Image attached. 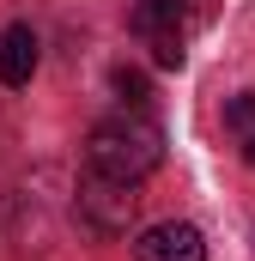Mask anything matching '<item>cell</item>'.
I'll return each instance as SVG.
<instances>
[{
    "label": "cell",
    "instance_id": "cell-6",
    "mask_svg": "<svg viewBox=\"0 0 255 261\" xmlns=\"http://www.w3.org/2000/svg\"><path fill=\"white\" fill-rule=\"evenodd\" d=\"M110 85H116V97H122L128 110H140V103L152 97V85H146V73H140V67H116V73H110Z\"/></svg>",
    "mask_w": 255,
    "mask_h": 261
},
{
    "label": "cell",
    "instance_id": "cell-8",
    "mask_svg": "<svg viewBox=\"0 0 255 261\" xmlns=\"http://www.w3.org/2000/svg\"><path fill=\"white\" fill-rule=\"evenodd\" d=\"M183 55H189V37H158L152 43V61L158 67H183Z\"/></svg>",
    "mask_w": 255,
    "mask_h": 261
},
{
    "label": "cell",
    "instance_id": "cell-2",
    "mask_svg": "<svg viewBox=\"0 0 255 261\" xmlns=\"http://www.w3.org/2000/svg\"><path fill=\"white\" fill-rule=\"evenodd\" d=\"M140 182H116V176H85L79 182V219H85V231L91 237H128V225H134V206H140V195H134Z\"/></svg>",
    "mask_w": 255,
    "mask_h": 261
},
{
    "label": "cell",
    "instance_id": "cell-7",
    "mask_svg": "<svg viewBox=\"0 0 255 261\" xmlns=\"http://www.w3.org/2000/svg\"><path fill=\"white\" fill-rule=\"evenodd\" d=\"M225 128L237 134V140H249V134H255V91H237V97L225 103Z\"/></svg>",
    "mask_w": 255,
    "mask_h": 261
},
{
    "label": "cell",
    "instance_id": "cell-5",
    "mask_svg": "<svg viewBox=\"0 0 255 261\" xmlns=\"http://www.w3.org/2000/svg\"><path fill=\"white\" fill-rule=\"evenodd\" d=\"M134 31H140L146 43H158V37H189V6H183V0H140V6H134Z\"/></svg>",
    "mask_w": 255,
    "mask_h": 261
},
{
    "label": "cell",
    "instance_id": "cell-9",
    "mask_svg": "<svg viewBox=\"0 0 255 261\" xmlns=\"http://www.w3.org/2000/svg\"><path fill=\"white\" fill-rule=\"evenodd\" d=\"M243 158H249V164H255V134H249V140H243Z\"/></svg>",
    "mask_w": 255,
    "mask_h": 261
},
{
    "label": "cell",
    "instance_id": "cell-3",
    "mask_svg": "<svg viewBox=\"0 0 255 261\" xmlns=\"http://www.w3.org/2000/svg\"><path fill=\"white\" fill-rule=\"evenodd\" d=\"M134 261H207V237L183 219H164L134 237Z\"/></svg>",
    "mask_w": 255,
    "mask_h": 261
},
{
    "label": "cell",
    "instance_id": "cell-4",
    "mask_svg": "<svg viewBox=\"0 0 255 261\" xmlns=\"http://www.w3.org/2000/svg\"><path fill=\"white\" fill-rule=\"evenodd\" d=\"M31 73H37V31L6 24L0 31V85H31Z\"/></svg>",
    "mask_w": 255,
    "mask_h": 261
},
{
    "label": "cell",
    "instance_id": "cell-1",
    "mask_svg": "<svg viewBox=\"0 0 255 261\" xmlns=\"http://www.w3.org/2000/svg\"><path fill=\"white\" fill-rule=\"evenodd\" d=\"M85 164L97 176H116V182H146L164 164V134L146 116H110L85 134Z\"/></svg>",
    "mask_w": 255,
    "mask_h": 261
},
{
    "label": "cell",
    "instance_id": "cell-10",
    "mask_svg": "<svg viewBox=\"0 0 255 261\" xmlns=\"http://www.w3.org/2000/svg\"><path fill=\"white\" fill-rule=\"evenodd\" d=\"M0 231H6V200H0Z\"/></svg>",
    "mask_w": 255,
    "mask_h": 261
}]
</instances>
